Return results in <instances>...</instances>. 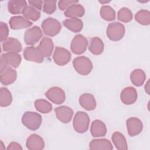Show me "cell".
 <instances>
[{"label": "cell", "mask_w": 150, "mask_h": 150, "mask_svg": "<svg viewBox=\"0 0 150 150\" xmlns=\"http://www.w3.org/2000/svg\"><path fill=\"white\" fill-rule=\"evenodd\" d=\"M26 6V1L23 0H12L8 2V11L13 15H17L22 13V11Z\"/></svg>", "instance_id": "cb8c5ba5"}, {"label": "cell", "mask_w": 150, "mask_h": 150, "mask_svg": "<svg viewBox=\"0 0 150 150\" xmlns=\"http://www.w3.org/2000/svg\"><path fill=\"white\" fill-rule=\"evenodd\" d=\"M56 118L64 124L69 123L73 117V110L69 107L62 105L54 109Z\"/></svg>", "instance_id": "4fadbf2b"}, {"label": "cell", "mask_w": 150, "mask_h": 150, "mask_svg": "<svg viewBox=\"0 0 150 150\" xmlns=\"http://www.w3.org/2000/svg\"><path fill=\"white\" fill-rule=\"evenodd\" d=\"M36 110L42 114H47L52 110V105L45 99H38L35 101Z\"/></svg>", "instance_id": "f546056e"}, {"label": "cell", "mask_w": 150, "mask_h": 150, "mask_svg": "<svg viewBox=\"0 0 150 150\" xmlns=\"http://www.w3.org/2000/svg\"><path fill=\"white\" fill-rule=\"evenodd\" d=\"M41 26L43 33L51 37L57 35L62 29L61 23L57 19L50 17L45 19Z\"/></svg>", "instance_id": "5b68a950"}, {"label": "cell", "mask_w": 150, "mask_h": 150, "mask_svg": "<svg viewBox=\"0 0 150 150\" xmlns=\"http://www.w3.org/2000/svg\"><path fill=\"white\" fill-rule=\"evenodd\" d=\"M90 132L94 137H104L107 133L106 126L101 120H96L91 124Z\"/></svg>", "instance_id": "ac0fdd59"}, {"label": "cell", "mask_w": 150, "mask_h": 150, "mask_svg": "<svg viewBox=\"0 0 150 150\" xmlns=\"http://www.w3.org/2000/svg\"><path fill=\"white\" fill-rule=\"evenodd\" d=\"M90 118L88 115L83 111H77L74 117L73 125L75 131L82 134L86 132L89 127Z\"/></svg>", "instance_id": "7a4b0ae2"}, {"label": "cell", "mask_w": 150, "mask_h": 150, "mask_svg": "<svg viewBox=\"0 0 150 150\" xmlns=\"http://www.w3.org/2000/svg\"><path fill=\"white\" fill-rule=\"evenodd\" d=\"M135 21L141 25H148L150 23V12L146 9H141L135 15Z\"/></svg>", "instance_id": "4dcf8cb0"}, {"label": "cell", "mask_w": 150, "mask_h": 150, "mask_svg": "<svg viewBox=\"0 0 150 150\" xmlns=\"http://www.w3.org/2000/svg\"><path fill=\"white\" fill-rule=\"evenodd\" d=\"M23 54L26 60L38 63H42L45 57L39 47L33 46L26 47L23 50Z\"/></svg>", "instance_id": "ba28073f"}, {"label": "cell", "mask_w": 150, "mask_h": 150, "mask_svg": "<svg viewBox=\"0 0 150 150\" xmlns=\"http://www.w3.org/2000/svg\"><path fill=\"white\" fill-rule=\"evenodd\" d=\"M26 145L30 150H41L45 148V142L43 139L38 134H31L26 142Z\"/></svg>", "instance_id": "5bb4252c"}, {"label": "cell", "mask_w": 150, "mask_h": 150, "mask_svg": "<svg viewBox=\"0 0 150 150\" xmlns=\"http://www.w3.org/2000/svg\"><path fill=\"white\" fill-rule=\"evenodd\" d=\"M38 47L41 50L45 57H49L53 52L54 45L52 39L48 37H43Z\"/></svg>", "instance_id": "44dd1931"}, {"label": "cell", "mask_w": 150, "mask_h": 150, "mask_svg": "<svg viewBox=\"0 0 150 150\" xmlns=\"http://www.w3.org/2000/svg\"><path fill=\"white\" fill-rule=\"evenodd\" d=\"M99 2H100V3H101V4H105V3H108V2H110V1H99Z\"/></svg>", "instance_id": "b9f144b4"}, {"label": "cell", "mask_w": 150, "mask_h": 150, "mask_svg": "<svg viewBox=\"0 0 150 150\" xmlns=\"http://www.w3.org/2000/svg\"><path fill=\"white\" fill-rule=\"evenodd\" d=\"M125 32V29L124 25L117 22L109 23L106 30L107 37L112 41H118L122 39Z\"/></svg>", "instance_id": "277c9868"}, {"label": "cell", "mask_w": 150, "mask_h": 150, "mask_svg": "<svg viewBox=\"0 0 150 150\" xmlns=\"http://www.w3.org/2000/svg\"><path fill=\"white\" fill-rule=\"evenodd\" d=\"M56 9V1H44L43 4V11L47 14H52Z\"/></svg>", "instance_id": "e575fe53"}, {"label": "cell", "mask_w": 150, "mask_h": 150, "mask_svg": "<svg viewBox=\"0 0 150 150\" xmlns=\"http://www.w3.org/2000/svg\"><path fill=\"white\" fill-rule=\"evenodd\" d=\"M24 18L28 20L33 21H38L40 16V12L39 11L35 9L31 6H26L22 12Z\"/></svg>", "instance_id": "83f0119b"}, {"label": "cell", "mask_w": 150, "mask_h": 150, "mask_svg": "<svg viewBox=\"0 0 150 150\" xmlns=\"http://www.w3.org/2000/svg\"><path fill=\"white\" fill-rule=\"evenodd\" d=\"M2 49L7 53H19L21 52L22 46L21 42L14 38H8L2 42Z\"/></svg>", "instance_id": "2e32d148"}, {"label": "cell", "mask_w": 150, "mask_h": 150, "mask_svg": "<svg viewBox=\"0 0 150 150\" xmlns=\"http://www.w3.org/2000/svg\"><path fill=\"white\" fill-rule=\"evenodd\" d=\"M16 71L11 67H8L4 71L1 73L0 81L2 84L8 86L14 83L16 79Z\"/></svg>", "instance_id": "7402d4cb"}, {"label": "cell", "mask_w": 150, "mask_h": 150, "mask_svg": "<svg viewBox=\"0 0 150 150\" xmlns=\"http://www.w3.org/2000/svg\"><path fill=\"white\" fill-rule=\"evenodd\" d=\"M9 35V28L8 25L3 22H0V40L4 42L8 39Z\"/></svg>", "instance_id": "d590c367"}, {"label": "cell", "mask_w": 150, "mask_h": 150, "mask_svg": "<svg viewBox=\"0 0 150 150\" xmlns=\"http://www.w3.org/2000/svg\"><path fill=\"white\" fill-rule=\"evenodd\" d=\"M89 147L91 150H111L113 149L111 142L105 138L91 140Z\"/></svg>", "instance_id": "d6986e66"}, {"label": "cell", "mask_w": 150, "mask_h": 150, "mask_svg": "<svg viewBox=\"0 0 150 150\" xmlns=\"http://www.w3.org/2000/svg\"><path fill=\"white\" fill-rule=\"evenodd\" d=\"M80 105L87 111L94 110L96 107V101L94 96L90 93L82 94L79 99Z\"/></svg>", "instance_id": "e0dca14e"}, {"label": "cell", "mask_w": 150, "mask_h": 150, "mask_svg": "<svg viewBox=\"0 0 150 150\" xmlns=\"http://www.w3.org/2000/svg\"><path fill=\"white\" fill-rule=\"evenodd\" d=\"M145 90L146 91V93L148 94H149V91H150V87H149V80H148L147 81V82L145 84Z\"/></svg>", "instance_id": "60d3db41"}, {"label": "cell", "mask_w": 150, "mask_h": 150, "mask_svg": "<svg viewBox=\"0 0 150 150\" xmlns=\"http://www.w3.org/2000/svg\"><path fill=\"white\" fill-rule=\"evenodd\" d=\"M28 3L32 7L34 8L35 9L40 11L42 9V4H43V1L40 0H32L28 1Z\"/></svg>", "instance_id": "f35d334b"}, {"label": "cell", "mask_w": 150, "mask_h": 150, "mask_svg": "<svg viewBox=\"0 0 150 150\" xmlns=\"http://www.w3.org/2000/svg\"><path fill=\"white\" fill-rule=\"evenodd\" d=\"M10 28L13 30L28 28L32 25V22L21 16H15L11 18L9 21Z\"/></svg>", "instance_id": "9a60e30c"}, {"label": "cell", "mask_w": 150, "mask_h": 150, "mask_svg": "<svg viewBox=\"0 0 150 150\" xmlns=\"http://www.w3.org/2000/svg\"><path fill=\"white\" fill-rule=\"evenodd\" d=\"M85 13L84 7L80 4H74L70 5L64 12L66 17L70 18H78L82 17Z\"/></svg>", "instance_id": "ffe728a7"}, {"label": "cell", "mask_w": 150, "mask_h": 150, "mask_svg": "<svg viewBox=\"0 0 150 150\" xmlns=\"http://www.w3.org/2000/svg\"><path fill=\"white\" fill-rule=\"evenodd\" d=\"M8 61L9 66L13 68H17L21 63V56L18 53H4Z\"/></svg>", "instance_id": "d6a6232c"}, {"label": "cell", "mask_w": 150, "mask_h": 150, "mask_svg": "<svg viewBox=\"0 0 150 150\" xmlns=\"http://www.w3.org/2000/svg\"><path fill=\"white\" fill-rule=\"evenodd\" d=\"M111 139L117 149L126 150L128 149L126 139L122 133L120 132H114L112 135Z\"/></svg>", "instance_id": "4316f807"}, {"label": "cell", "mask_w": 150, "mask_h": 150, "mask_svg": "<svg viewBox=\"0 0 150 150\" xmlns=\"http://www.w3.org/2000/svg\"><path fill=\"white\" fill-rule=\"evenodd\" d=\"M63 25L69 30L78 33L80 32L83 28V23L82 21L79 18H70L63 21Z\"/></svg>", "instance_id": "603a6c76"}, {"label": "cell", "mask_w": 150, "mask_h": 150, "mask_svg": "<svg viewBox=\"0 0 150 150\" xmlns=\"http://www.w3.org/2000/svg\"><path fill=\"white\" fill-rule=\"evenodd\" d=\"M88 45V41L82 35H76L72 39L70 44L71 52L76 54H81L85 52Z\"/></svg>", "instance_id": "52a82bcc"}, {"label": "cell", "mask_w": 150, "mask_h": 150, "mask_svg": "<svg viewBox=\"0 0 150 150\" xmlns=\"http://www.w3.org/2000/svg\"><path fill=\"white\" fill-rule=\"evenodd\" d=\"M78 2V1L74 0H62L59 1L58 6L60 10L64 11L66 10L70 5L74 4H77Z\"/></svg>", "instance_id": "8d00e7d4"}, {"label": "cell", "mask_w": 150, "mask_h": 150, "mask_svg": "<svg viewBox=\"0 0 150 150\" xmlns=\"http://www.w3.org/2000/svg\"><path fill=\"white\" fill-rule=\"evenodd\" d=\"M104 45L103 40L98 37H93L91 39L88 50L95 55L101 54L104 50Z\"/></svg>", "instance_id": "d4e9b609"}, {"label": "cell", "mask_w": 150, "mask_h": 150, "mask_svg": "<svg viewBox=\"0 0 150 150\" xmlns=\"http://www.w3.org/2000/svg\"><path fill=\"white\" fill-rule=\"evenodd\" d=\"M8 63L6 60V58L5 56L4 53L1 56V61H0V72L1 73L4 71L8 67Z\"/></svg>", "instance_id": "74e56055"}, {"label": "cell", "mask_w": 150, "mask_h": 150, "mask_svg": "<svg viewBox=\"0 0 150 150\" xmlns=\"http://www.w3.org/2000/svg\"><path fill=\"white\" fill-rule=\"evenodd\" d=\"M45 96L50 101L56 104H60L64 102L66 94L64 90L59 87H52L46 93Z\"/></svg>", "instance_id": "30bf717a"}, {"label": "cell", "mask_w": 150, "mask_h": 150, "mask_svg": "<svg viewBox=\"0 0 150 150\" xmlns=\"http://www.w3.org/2000/svg\"><path fill=\"white\" fill-rule=\"evenodd\" d=\"M42 122V118L39 113L32 111H26L22 117V122L28 129L36 131L39 128Z\"/></svg>", "instance_id": "6da1fadb"}, {"label": "cell", "mask_w": 150, "mask_h": 150, "mask_svg": "<svg viewBox=\"0 0 150 150\" xmlns=\"http://www.w3.org/2000/svg\"><path fill=\"white\" fill-rule=\"evenodd\" d=\"M8 150H15V149H22L21 145L17 142H11L7 147Z\"/></svg>", "instance_id": "ab89813d"}, {"label": "cell", "mask_w": 150, "mask_h": 150, "mask_svg": "<svg viewBox=\"0 0 150 150\" xmlns=\"http://www.w3.org/2000/svg\"><path fill=\"white\" fill-rule=\"evenodd\" d=\"M100 13L101 17L107 21H111L115 19V12L109 5L102 6Z\"/></svg>", "instance_id": "1f68e13d"}, {"label": "cell", "mask_w": 150, "mask_h": 150, "mask_svg": "<svg viewBox=\"0 0 150 150\" xmlns=\"http://www.w3.org/2000/svg\"><path fill=\"white\" fill-rule=\"evenodd\" d=\"M117 18L122 22H129L132 19V13L129 9L125 7L122 8L118 12Z\"/></svg>", "instance_id": "836d02e7"}, {"label": "cell", "mask_w": 150, "mask_h": 150, "mask_svg": "<svg viewBox=\"0 0 150 150\" xmlns=\"http://www.w3.org/2000/svg\"><path fill=\"white\" fill-rule=\"evenodd\" d=\"M146 74L144 71L140 69L133 70L130 74V80L131 83L136 86H141L145 82Z\"/></svg>", "instance_id": "484cf974"}, {"label": "cell", "mask_w": 150, "mask_h": 150, "mask_svg": "<svg viewBox=\"0 0 150 150\" xmlns=\"http://www.w3.org/2000/svg\"><path fill=\"white\" fill-rule=\"evenodd\" d=\"M138 94L136 89L133 87H127L123 88L120 94L122 103L125 105L134 104L137 99Z\"/></svg>", "instance_id": "7c38bea8"}, {"label": "cell", "mask_w": 150, "mask_h": 150, "mask_svg": "<svg viewBox=\"0 0 150 150\" xmlns=\"http://www.w3.org/2000/svg\"><path fill=\"white\" fill-rule=\"evenodd\" d=\"M12 96L7 88L1 87L0 89V105L2 107H8L12 103Z\"/></svg>", "instance_id": "f1b7e54d"}, {"label": "cell", "mask_w": 150, "mask_h": 150, "mask_svg": "<svg viewBox=\"0 0 150 150\" xmlns=\"http://www.w3.org/2000/svg\"><path fill=\"white\" fill-rule=\"evenodd\" d=\"M127 131L130 137H135L139 134L143 129V124L138 118L131 117L126 121Z\"/></svg>", "instance_id": "8fae6325"}, {"label": "cell", "mask_w": 150, "mask_h": 150, "mask_svg": "<svg viewBox=\"0 0 150 150\" xmlns=\"http://www.w3.org/2000/svg\"><path fill=\"white\" fill-rule=\"evenodd\" d=\"M73 65L75 70L83 76L88 75L93 67L91 60L84 56H78L74 59Z\"/></svg>", "instance_id": "3957f363"}, {"label": "cell", "mask_w": 150, "mask_h": 150, "mask_svg": "<svg viewBox=\"0 0 150 150\" xmlns=\"http://www.w3.org/2000/svg\"><path fill=\"white\" fill-rule=\"evenodd\" d=\"M71 53L66 49L57 46L53 54V59L54 63L59 66L67 64L71 59Z\"/></svg>", "instance_id": "9c48e42d"}, {"label": "cell", "mask_w": 150, "mask_h": 150, "mask_svg": "<svg viewBox=\"0 0 150 150\" xmlns=\"http://www.w3.org/2000/svg\"><path fill=\"white\" fill-rule=\"evenodd\" d=\"M43 36L42 29L38 26L28 29L24 34V42L27 45H34Z\"/></svg>", "instance_id": "8992f818"}]
</instances>
